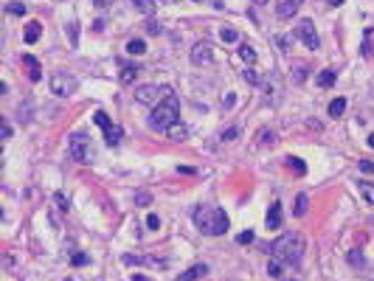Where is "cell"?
Instances as JSON below:
<instances>
[{
  "mask_svg": "<svg viewBox=\"0 0 374 281\" xmlns=\"http://www.w3.org/2000/svg\"><path fill=\"white\" fill-rule=\"evenodd\" d=\"M6 11L17 17V14H26V6H23V3H9V6H6Z\"/></svg>",
  "mask_w": 374,
  "mask_h": 281,
  "instance_id": "30",
  "label": "cell"
},
{
  "mask_svg": "<svg viewBox=\"0 0 374 281\" xmlns=\"http://www.w3.org/2000/svg\"><path fill=\"white\" fill-rule=\"evenodd\" d=\"M169 96H175L169 85H138L135 88V101L138 104H147V107L163 104Z\"/></svg>",
  "mask_w": 374,
  "mask_h": 281,
  "instance_id": "4",
  "label": "cell"
},
{
  "mask_svg": "<svg viewBox=\"0 0 374 281\" xmlns=\"http://www.w3.org/2000/svg\"><path fill=\"white\" fill-rule=\"evenodd\" d=\"M177 121H180V104H177L175 96H169L163 104H157L152 110V116H149V126L152 129H169Z\"/></svg>",
  "mask_w": 374,
  "mask_h": 281,
  "instance_id": "3",
  "label": "cell"
},
{
  "mask_svg": "<svg viewBox=\"0 0 374 281\" xmlns=\"http://www.w3.org/2000/svg\"><path fill=\"white\" fill-rule=\"evenodd\" d=\"M326 3H329V6H341V3H343V0H326Z\"/></svg>",
  "mask_w": 374,
  "mask_h": 281,
  "instance_id": "39",
  "label": "cell"
},
{
  "mask_svg": "<svg viewBox=\"0 0 374 281\" xmlns=\"http://www.w3.org/2000/svg\"><path fill=\"white\" fill-rule=\"evenodd\" d=\"M284 163H287V169H290V172H295V175H304V172H307L304 160H298V157H293V155L287 157Z\"/></svg>",
  "mask_w": 374,
  "mask_h": 281,
  "instance_id": "22",
  "label": "cell"
},
{
  "mask_svg": "<svg viewBox=\"0 0 374 281\" xmlns=\"http://www.w3.org/2000/svg\"><path fill=\"white\" fill-rule=\"evenodd\" d=\"M147 228H152V231L160 228V217H157V214H149V217H147Z\"/></svg>",
  "mask_w": 374,
  "mask_h": 281,
  "instance_id": "32",
  "label": "cell"
},
{
  "mask_svg": "<svg viewBox=\"0 0 374 281\" xmlns=\"http://www.w3.org/2000/svg\"><path fill=\"white\" fill-rule=\"evenodd\" d=\"M253 3H259V6H262V3H267V0H253Z\"/></svg>",
  "mask_w": 374,
  "mask_h": 281,
  "instance_id": "41",
  "label": "cell"
},
{
  "mask_svg": "<svg viewBox=\"0 0 374 281\" xmlns=\"http://www.w3.org/2000/svg\"><path fill=\"white\" fill-rule=\"evenodd\" d=\"M357 188H360V197H363L369 205H374V183H369V180H360L357 183Z\"/></svg>",
  "mask_w": 374,
  "mask_h": 281,
  "instance_id": "18",
  "label": "cell"
},
{
  "mask_svg": "<svg viewBox=\"0 0 374 281\" xmlns=\"http://www.w3.org/2000/svg\"><path fill=\"white\" fill-rule=\"evenodd\" d=\"M191 62H194L197 68H200V65H211V62H214L211 45H208V42H197L194 48H191Z\"/></svg>",
  "mask_w": 374,
  "mask_h": 281,
  "instance_id": "9",
  "label": "cell"
},
{
  "mask_svg": "<svg viewBox=\"0 0 374 281\" xmlns=\"http://www.w3.org/2000/svg\"><path fill=\"white\" fill-rule=\"evenodd\" d=\"M236 242H239V245H248V242H253V231H245V233H239V236H236Z\"/></svg>",
  "mask_w": 374,
  "mask_h": 281,
  "instance_id": "33",
  "label": "cell"
},
{
  "mask_svg": "<svg viewBox=\"0 0 374 281\" xmlns=\"http://www.w3.org/2000/svg\"><path fill=\"white\" fill-rule=\"evenodd\" d=\"M23 65L29 68V79H31V82H39V79H42V68H39V62L31 57V54H23Z\"/></svg>",
  "mask_w": 374,
  "mask_h": 281,
  "instance_id": "12",
  "label": "cell"
},
{
  "mask_svg": "<svg viewBox=\"0 0 374 281\" xmlns=\"http://www.w3.org/2000/svg\"><path fill=\"white\" fill-rule=\"evenodd\" d=\"M132 6H135L141 14H152V11H155V0H132Z\"/></svg>",
  "mask_w": 374,
  "mask_h": 281,
  "instance_id": "23",
  "label": "cell"
},
{
  "mask_svg": "<svg viewBox=\"0 0 374 281\" xmlns=\"http://www.w3.org/2000/svg\"><path fill=\"white\" fill-rule=\"evenodd\" d=\"M369 146H372V149H374V132H372V135H369Z\"/></svg>",
  "mask_w": 374,
  "mask_h": 281,
  "instance_id": "40",
  "label": "cell"
},
{
  "mask_svg": "<svg viewBox=\"0 0 374 281\" xmlns=\"http://www.w3.org/2000/svg\"><path fill=\"white\" fill-rule=\"evenodd\" d=\"M147 31L152 34V37H157V34H160L163 29H160V23H149V26H147Z\"/></svg>",
  "mask_w": 374,
  "mask_h": 281,
  "instance_id": "35",
  "label": "cell"
},
{
  "mask_svg": "<svg viewBox=\"0 0 374 281\" xmlns=\"http://www.w3.org/2000/svg\"><path fill=\"white\" fill-rule=\"evenodd\" d=\"M219 37H222V42H236V39H239V34H236V29H222L219 31Z\"/></svg>",
  "mask_w": 374,
  "mask_h": 281,
  "instance_id": "27",
  "label": "cell"
},
{
  "mask_svg": "<svg viewBox=\"0 0 374 281\" xmlns=\"http://www.w3.org/2000/svg\"><path fill=\"white\" fill-rule=\"evenodd\" d=\"M307 205H310V197H307V194H298V197H295L293 214H295V217H304V214H307Z\"/></svg>",
  "mask_w": 374,
  "mask_h": 281,
  "instance_id": "20",
  "label": "cell"
},
{
  "mask_svg": "<svg viewBox=\"0 0 374 281\" xmlns=\"http://www.w3.org/2000/svg\"><path fill=\"white\" fill-rule=\"evenodd\" d=\"M267 228L270 231H279L281 228V203H273L267 208Z\"/></svg>",
  "mask_w": 374,
  "mask_h": 281,
  "instance_id": "11",
  "label": "cell"
},
{
  "mask_svg": "<svg viewBox=\"0 0 374 281\" xmlns=\"http://www.w3.org/2000/svg\"><path fill=\"white\" fill-rule=\"evenodd\" d=\"M135 76H138V68H135V65H124V68H121V73H118V82H121V85H132V82H135Z\"/></svg>",
  "mask_w": 374,
  "mask_h": 281,
  "instance_id": "15",
  "label": "cell"
},
{
  "mask_svg": "<svg viewBox=\"0 0 374 281\" xmlns=\"http://www.w3.org/2000/svg\"><path fill=\"white\" fill-rule=\"evenodd\" d=\"M343 110H346V98H343V96H338L335 101H329V107H326V113H329L332 118L343 116Z\"/></svg>",
  "mask_w": 374,
  "mask_h": 281,
  "instance_id": "17",
  "label": "cell"
},
{
  "mask_svg": "<svg viewBox=\"0 0 374 281\" xmlns=\"http://www.w3.org/2000/svg\"><path fill=\"white\" fill-rule=\"evenodd\" d=\"M54 203L59 205V211H68V208H70V200H68V197H65L62 191H57V194H54Z\"/></svg>",
  "mask_w": 374,
  "mask_h": 281,
  "instance_id": "26",
  "label": "cell"
},
{
  "mask_svg": "<svg viewBox=\"0 0 374 281\" xmlns=\"http://www.w3.org/2000/svg\"><path fill=\"white\" fill-rule=\"evenodd\" d=\"M363 57H372V29H366V42H363Z\"/></svg>",
  "mask_w": 374,
  "mask_h": 281,
  "instance_id": "31",
  "label": "cell"
},
{
  "mask_svg": "<svg viewBox=\"0 0 374 281\" xmlns=\"http://www.w3.org/2000/svg\"><path fill=\"white\" fill-rule=\"evenodd\" d=\"M270 256L284 264H301L304 256V236L301 233H284L270 245Z\"/></svg>",
  "mask_w": 374,
  "mask_h": 281,
  "instance_id": "1",
  "label": "cell"
},
{
  "mask_svg": "<svg viewBox=\"0 0 374 281\" xmlns=\"http://www.w3.org/2000/svg\"><path fill=\"white\" fill-rule=\"evenodd\" d=\"M281 264H284V262H279V259L270 256V262H267V273H270L273 279H281Z\"/></svg>",
  "mask_w": 374,
  "mask_h": 281,
  "instance_id": "24",
  "label": "cell"
},
{
  "mask_svg": "<svg viewBox=\"0 0 374 281\" xmlns=\"http://www.w3.org/2000/svg\"><path fill=\"white\" fill-rule=\"evenodd\" d=\"M301 3H304V0H279V3H276V14L281 20H290L295 11L301 9Z\"/></svg>",
  "mask_w": 374,
  "mask_h": 281,
  "instance_id": "10",
  "label": "cell"
},
{
  "mask_svg": "<svg viewBox=\"0 0 374 281\" xmlns=\"http://www.w3.org/2000/svg\"><path fill=\"white\" fill-rule=\"evenodd\" d=\"M135 203H138V205H149V194H147V191H141V194L135 197Z\"/></svg>",
  "mask_w": 374,
  "mask_h": 281,
  "instance_id": "38",
  "label": "cell"
},
{
  "mask_svg": "<svg viewBox=\"0 0 374 281\" xmlns=\"http://www.w3.org/2000/svg\"><path fill=\"white\" fill-rule=\"evenodd\" d=\"M147 51V42L144 39H132V42H127V54L129 57H141Z\"/></svg>",
  "mask_w": 374,
  "mask_h": 281,
  "instance_id": "19",
  "label": "cell"
},
{
  "mask_svg": "<svg viewBox=\"0 0 374 281\" xmlns=\"http://www.w3.org/2000/svg\"><path fill=\"white\" fill-rule=\"evenodd\" d=\"M239 59L245 62L248 68H253L256 65V48H250V45H239Z\"/></svg>",
  "mask_w": 374,
  "mask_h": 281,
  "instance_id": "16",
  "label": "cell"
},
{
  "mask_svg": "<svg viewBox=\"0 0 374 281\" xmlns=\"http://www.w3.org/2000/svg\"><path fill=\"white\" fill-rule=\"evenodd\" d=\"M194 225L206 236H219L228 231V214L222 208H200L194 214Z\"/></svg>",
  "mask_w": 374,
  "mask_h": 281,
  "instance_id": "2",
  "label": "cell"
},
{
  "mask_svg": "<svg viewBox=\"0 0 374 281\" xmlns=\"http://www.w3.org/2000/svg\"><path fill=\"white\" fill-rule=\"evenodd\" d=\"M236 135H239V129H236V126H228V129L219 132V141H234Z\"/></svg>",
  "mask_w": 374,
  "mask_h": 281,
  "instance_id": "28",
  "label": "cell"
},
{
  "mask_svg": "<svg viewBox=\"0 0 374 281\" xmlns=\"http://www.w3.org/2000/svg\"><path fill=\"white\" fill-rule=\"evenodd\" d=\"M88 262H90V259L85 256V253H76V256H73V264H76V267H85Z\"/></svg>",
  "mask_w": 374,
  "mask_h": 281,
  "instance_id": "34",
  "label": "cell"
},
{
  "mask_svg": "<svg viewBox=\"0 0 374 281\" xmlns=\"http://www.w3.org/2000/svg\"><path fill=\"white\" fill-rule=\"evenodd\" d=\"M242 79H245V82H250V85H259V73H256L253 68H245V73H242Z\"/></svg>",
  "mask_w": 374,
  "mask_h": 281,
  "instance_id": "29",
  "label": "cell"
},
{
  "mask_svg": "<svg viewBox=\"0 0 374 281\" xmlns=\"http://www.w3.org/2000/svg\"><path fill=\"white\" fill-rule=\"evenodd\" d=\"M335 76H338V73H335L332 68L321 70V76H318V85H321V88H332V85H335Z\"/></svg>",
  "mask_w": 374,
  "mask_h": 281,
  "instance_id": "21",
  "label": "cell"
},
{
  "mask_svg": "<svg viewBox=\"0 0 374 281\" xmlns=\"http://www.w3.org/2000/svg\"><path fill=\"white\" fill-rule=\"evenodd\" d=\"M39 34H42V26H39V20H31L29 26H26V42L29 45H34L39 39Z\"/></svg>",
  "mask_w": 374,
  "mask_h": 281,
  "instance_id": "14",
  "label": "cell"
},
{
  "mask_svg": "<svg viewBox=\"0 0 374 281\" xmlns=\"http://www.w3.org/2000/svg\"><path fill=\"white\" fill-rule=\"evenodd\" d=\"M9 138H11V124L3 118V141H9Z\"/></svg>",
  "mask_w": 374,
  "mask_h": 281,
  "instance_id": "37",
  "label": "cell"
},
{
  "mask_svg": "<svg viewBox=\"0 0 374 281\" xmlns=\"http://www.w3.org/2000/svg\"><path fill=\"white\" fill-rule=\"evenodd\" d=\"M208 267L206 264H194V267H188V270H183L180 276H177V281H197L200 276H206Z\"/></svg>",
  "mask_w": 374,
  "mask_h": 281,
  "instance_id": "13",
  "label": "cell"
},
{
  "mask_svg": "<svg viewBox=\"0 0 374 281\" xmlns=\"http://www.w3.org/2000/svg\"><path fill=\"white\" fill-rule=\"evenodd\" d=\"M295 37L301 39L310 51H318V45H321V39H318V31H315L312 20H301V23L295 26Z\"/></svg>",
  "mask_w": 374,
  "mask_h": 281,
  "instance_id": "6",
  "label": "cell"
},
{
  "mask_svg": "<svg viewBox=\"0 0 374 281\" xmlns=\"http://www.w3.org/2000/svg\"><path fill=\"white\" fill-rule=\"evenodd\" d=\"M68 152H70V157H73L76 163H85V160H88V138L82 135V132L70 135V141H68Z\"/></svg>",
  "mask_w": 374,
  "mask_h": 281,
  "instance_id": "8",
  "label": "cell"
},
{
  "mask_svg": "<svg viewBox=\"0 0 374 281\" xmlns=\"http://www.w3.org/2000/svg\"><path fill=\"white\" fill-rule=\"evenodd\" d=\"M360 169H363L366 175H374V163L372 160H360Z\"/></svg>",
  "mask_w": 374,
  "mask_h": 281,
  "instance_id": "36",
  "label": "cell"
},
{
  "mask_svg": "<svg viewBox=\"0 0 374 281\" xmlns=\"http://www.w3.org/2000/svg\"><path fill=\"white\" fill-rule=\"evenodd\" d=\"M93 121L104 129V141H107V146H118V144H121V129H118V126L107 118V113H101V110H98L96 116H93Z\"/></svg>",
  "mask_w": 374,
  "mask_h": 281,
  "instance_id": "7",
  "label": "cell"
},
{
  "mask_svg": "<svg viewBox=\"0 0 374 281\" xmlns=\"http://www.w3.org/2000/svg\"><path fill=\"white\" fill-rule=\"evenodd\" d=\"M48 88L54 96H70V93H76L79 88V82L73 76H68V73H54L48 82Z\"/></svg>",
  "mask_w": 374,
  "mask_h": 281,
  "instance_id": "5",
  "label": "cell"
},
{
  "mask_svg": "<svg viewBox=\"0 0 374 281\" xmlns=\"http://www.w3.org/2000/svg\"><path fill=\"white\" fill-rule=\"evenodd\" d=\"M166 132H169V138H186V135H188V129H186L183 124H172Z\"/></svg>",
  "mask_w": 374,
  "mask_h": 281,
  "instance_id": "25",
  "label": "cell"
}]
</instances>
